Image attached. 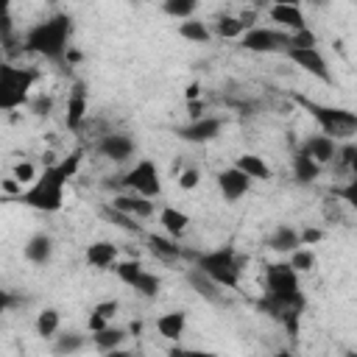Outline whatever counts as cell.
<instances>
[{"mask_svg": "<svg viewBox=\"0 0 357 357\" xmlns=\"http://www.w3.org/2000/svg\"><path fill=\"white\" fill-rule=\"evenodd\" d=\"M176 181H178V187H181V190H195V187L201 184V170H198V167H192V165H190V167H181Z\"/></svg>", "mask_w": 357, "mask_h": 357, "instance_id": "cell-39", "label": "cell"}, {"mask_svg": "<svg viewBox=\"0 0 357 357\" xmlns=\"http://www.w3.org/2000/svg\"><path fill=\"white\" fill-rule=\"evenodd\" d=\"M148 248H151V254H153L156 259H162V262H176L178 257H184L178 240L162 237V234H148Z\"/></svg>", "mask_w": 357, "mask_h": 357, "instance_id": "cell-28", "label": "cell"}, {"mask_svg": "<svg viewBox=\"0 0 357 357\" xmlns=\"http://www.w3.org/2000/svg\"><path fill=\"white\" fill-rule=\"evenodd\" d=\"M287 257H290L287 265H290L296 273H310V271H315V265H318V257H315L312 245H298V248H293Z\"/></svg>", "mask_w": 357, "mask_h": 357, "instance_id": "cell-32", "label": "cell"}, {"mask_svg": "<svg viewBox=\"0 0 357 357\" xmlns=\"http://www.w3.org/2000/svg\"><path fill=\"white\" fill-rule=\"evenodd\" d=\"M245 265H248V257H243L234 245H220V248L195 254V268H201L223 290H237L240 287V276H243Z\"/></svg>", "mask_w": 357, "mask_h": 357, "instance_id": "cell-4", "label": "cell"}, {"mask_svg": "<svg viewBox=\"0 0 357 357\" xmlns=\"http://www.w3.org/2000/svg\"><path fill=\"white\" fill-rule=\"evenodd\" d=\"M245 6H251V8H257V11H265V8L271 6V0H245Z\"/></svg>", "mask_w": 357, "mask_h": 357, "instance_id": "cell-48", "label": "cell"}, {"mask_svg": "<svg viewBox=\"0 0 357 357\" xmlns=\"http://www.w3.org/2000/svg\"><path fill=\"white\" fill-rule=\"evenodd\" d=\"M126 337H128V335H126V329L112 326V324H106V326H103V329H98V332H89L92 346H95L98 351H103V354L117 351V349L123 346V340H126Z\"/></svg>", "mask_w": 357, "mask_h": 357, "instance_id": "cell-24", "label": "cell"}, {"mask_svg": "<svg viewBox=\"0 0 357 357\" xmlns=\"http://www.w3.org/2000/svg\"><path fill=\"white\" fill-rule=\"evenodd\" d=\"M98 215H100L106 223H114V226H117V229H123V231H131V234H142V226L137 223V218H131V215H126V212L114 209L112 204H103V206L98 209Z\"/></svg>", "mask_w": 357, "mask_h": 357, "instance_id": "cell-31", "label": "cell"}, {"mask_svg": "<svg viewBox=\"0 0 357 357\" xmlns=\"http://www.w3.org/2000/svg\"><path fill=\"white\" fill-rule=\"evenodd\" d=\"M53 248H56V245H53V237L45 234V231H36V234L28 237L22 254H25V259H28L31 265H47V262L53 259Z\"/></svg>", "mask_w": 357, "mask_h": 357, "instance_id": "cell-21", "label": "cell"}, {"mask_svg": "<svg viewBox=\"0 0 357 357\" xmlns=\"http://www.w3.org/2000/svg\"><path fill=\"white\" fill-rule=\"evenodd\" d=\"M184 98H187V100H198V98H201V84H198V81H190Z\"/></svg>", "mask_w": 357, "mask_h": 357, "instance_id": "cell-46", "label": "cell"}, {"mask_svg": "<svg viewBox=\"0 0 357 357\" xmlns=\"http://www.w3.org/2000/svg\"><path fill=\"white\" fill-rule=\"evenodd\" d=\"M332 192H335L340 201H346L349 206H357V178H354V176L349 178V184H346V187H335Z\"/></svg>", "mask_w": 357, "mask_h": 357, "instance_id": "cell-41", "label": "cell"}, {"mask_svg": "<svg viewBox=\"0 0 357 357\" xmlns=\"http://www.w3.org/2000/svg\"><path fill=\"white\" fill-rule=\"evenodd\" d=\"M95 151H98L100 156L112 159V162H128V159L134 156V151H137V142H134V137L126 134V131H109V134H103V137L98 139Z\"/></svg>", "mask_w": 357, "mask_h": 357, "instance_id": "cell-12", "label": "cell"}, {"mask_svg": "<svg viewBox=\"0 0 357 357\" xmlns=\"http://www.w3.org/2000/svg\"><path fill=\"white\" fill-rule=\"evenodd\" d=\"M159 223H162V229L167 231V237L178 240V237L187 231V226H190V215L181 212L178 206H162V209H159Z\"/></svg>", "mask_w": 357, "mask_h": 357, "instance_id": "cell-25", "label": "cell"}, {"mask_svg": "<svg viewBox=\"0 0 357 357\" xmlns=\"http://www.w3.org/2000/svg\"><path fill=\"white\" fill-rule=\"evenodd\" d=\"M220 131H223V117L201 114V117L190 120L187 126H178L176 128V137L184 139V142H190V145H204V142H212Z\"/></svg>", "mask_w": 357, "mask_h": 357, "instance_id": "cell-11", "label": "cell"}, {"mask_svg": "<svg viewBox=\"0 0 357 357\" xmlns=\"http://www.w3.org/2000/svg\"><path fill=\"white\" fill-rule=\"evenodd\" d=\"M184 329H187V312L184 310H170V312H162L156 318V332L165 340H181Z\"/></svg>", "mask_w": 357, "mask_h": 357, "instance_id": "cell-23", "label": "cell"}, {"mask_svg": "<svg viewBox=\"0 0 357 357\" xmlns=\"http://www.w3.org/2000/svg\"><path fill=\"white\" fill-rule=\"evenodd\" d=\"M215 181H218V190H220V195H223V201H226V204L240 201V198L251 190V178H248L237 165L223 167V170L215 176Z\"/></svg>", "mask_w": 357, "mask_h": 357, "instance_id": "cell-13", "label": "cell"}, {"mask_svg": "<svg viewBox=\"0 0 357 357\" xmlns=\"http://www.w3.org/2000/svg\"><path fill=\"white\" fill-rule=\"evenodd\" d=\"M184 276H187V284H190L204 301H209V304H223V301H226V298H223V287H220L218 282H212L201 268L192 265Z\"/></svg>", "mask_w": 357, "mask_h": 357, "instance_id": "cell-18", "label": "cell"}, {"mask_svg": "<svg viewBox=\"0 0 357 357\" xmlns=\"http://www.w3.org/2000/svg\"><path fill=\"white\" fill-rule=\"evenodd\" d=\"M81 148L73 151L70 156L59 159V162H47L42 173H36V178L17 192V201L36 209V212H59L64 206V190H67V181L78 173V165H81Z\"/></svg>", "mask_w": 357, "mask_h": 357, "instance_id": "cell-2", "label": "cell"}, {"mask_svg": "<svg viewBox=\"0 0 357 357\" xmlns=\"http://www.w3.org/2000/svg\"><path fill=\"white\" fill-rule=\"evenodd\" d=\"M70 36H73V17L67 11H56L33 22L22 33V50L42 56L45 61H53V64H67Z\"/></svg>", "mask_w": 357, "mask_h": 357, "instance_id": "cell-3", "label": "cell"}, {"mask_svg": "<svg viewBox=\"0 0 357 357\" xmlns=\"http://www.w3.org/2000/svg\"><path fill=\"white\" fill-rule=\"evenodd\" d=\"M304 3H310V6H315V8H324L329 0H304Z\"/></svg>", "mask_w": 357, "mask_h": 357, "instance_id": "cell-51", "label": "cell"}, {"mask_svg": "<svg viewBox=\"0 0 357 357\" xmlns=\"http://www.w3.org/2000/svg\"><path fill=\"white\" fill-rule=\"evenodd\" d=\"M301 273H296L287 262H273L265 268V296L257 301L262 312L282 321L290 335H298V318L307 307V296L301 290Z\"/></svg>", "mask_w": 357, "mask_h": 357, "instance_id": "cell-1", "label": "cell"}, {"mask_svg": "<svg viewBox=\"0 0 357 357\" xmlns=\"http://www.w3.org/2000/svg\"><path fill=\"white\" fill-rule=\"evenodd\" d=\"M324 218L329 220V223H346V215H343V206H340V198L337 195H329V198H324Z\"/></svg>", "mask_w": 357, "mask_h": 357, "instance_id": "cell-38", "label": "cell"}, {"mask_svg": "<svg viewBox=\"0 0 357 357\" xmlns=\"http://www.w3.org/2000/svg\"><path fill=\"white\" fill-rule=\"evenodd\" d=\"M290 170H293V181H296V184H301V187L315 184V181L321 178V173H324V167H321L315 159H310L304 151H298V148L293 151Z\"/></svg>", "mask_w": 357, "mask_h": 357, "instance_id": "cell-19", "label": "cell"}, {"mask_svg": "<svg viewBox=\"0 0 357 357\" xmlns=\"http://www.w3.org/2000/svg\"><path fill=\"white\" fill-rule=\"evenodd\" d=\"M321 240H324V229H318V226H307V229L298 231V243L301 245H315Z\"/></svg>", "mask_w": 357, "mask_h": 357, "instance_id": "cell-42", "label": "cell"}, {"mask_svg": "<svg viewBox=\"0 0 357 357\" xmlns=\"http://www.w3.org/2000/svg\"><path fill=\"white\" fill-rule=\"evenodd\" d=\"M106 324H112V321H106V318H103V315H98L95 310H92V312H89V318H86V329H89V332H98V329H103Z\"/></svg>", "mask_w": 357, "mask_h": 357, "instance_id": "cell-45", "label": "cell"}, {"mask_svg": "<svg viewBox=\"0 0 357 357\" xmlns=\"http://www.w3.org/2000/svg\"><path fill=\"white\" fill-rule=\"evenodd\" d=\"M89 343V337L86 335H81V332H64V335H53V351L56 354H73V351H81L84 346Z\"/></svg>", "mask_w": 357, "mask_h": 357, "instance_id": "cell-33", "label": "cell"}, {"mask_svg": "<svg viewBox=\"0 0 357 357\" xmlns=\"http://www.w3.org/2000/svg\"><path fill=\"white\" fill-rule=\"evenodd\" d=\"M86 112H89L86 86H84V81H75L73 89H70V95H67V114H64L67 128L70 131H78L84 126V120H86Z\"/></svg>", "mask_w": 357, "mask_h": 357, "instance_id": "cell-15", "label": "cell"}, {"mask_svg": "<svg viewBox=\"0 0 357 357\" xmlns=\"http://www.w3.org/2000/svg\"><path fill=\"white\" fill-rule=\"evenodd\" d=\"M265 245L276 254H290L293 248H298V229L290 226V223H279L268 237H265Z\"/></svg>", "mask_w": 357, "mask_h": 357, "instance_id": "cell-22", "label": "cell"}, {"mask_svg": "<svg viewBox=\"0 0 357 357\" xmlns=\"http://www.w3.org/2000/svg\"><path fill=\"white\" fill-rule=\"evenodd\" d=\"M117 254H120V248H117L114 243H109V240H95V243H89V245H86L84 259H86V265H89V268L106 271V268H114Z\"/></svg>", "mask_w": 357, "mask_h": 357, "instance_id": "cell-20", "label": "cell"}, {"mask_svg": "<svg viewBox=\"0 0 357 357\" xmlns=\"http://www.w3.org/2000/svg\"><path fill=\"white\" fill-rule=\"evenodd\" d=\"M14 304H17V296H14L11 290L0 287V318H3V312H8V310H11Z\"/></svg>", "mask_w": 357, "mask_h": 357, "instance_id": "cell-44", "label": "cell"}, {"mask_svg": "<svg viewBox=\"0 0 357 357\" xmlns=\"http://www.w3.org/2000/svg\"><path fill=\"white\" fill-rule=\"evenodd\" d=\"M287 47H318V36H315V31L307 25V28H301V31H293V33H290Z\"/></svg>", "mask_w": 357, "mask_h": 357, "instance_id": "cell-36", "label": "cell"}, {"mask_svg": "<svg viewBox=\"0 0 357 357\" xmlns=\"http://www.w3.org/2000/svg\"><path fill=\"white\" fill-rule=\"evenodd\" d=\"M109 204H112L114 209H120V212H126V215L137 218V220L153 218V212H156V206H153V201H151V198H145V195H137V192H131V190H126V192L114 195Z\"/></svg>", "mask_w": 357, "mask_h": 357, "instance_id": "cell-16", "label": "cell"}, {"mask_svg": "<svg viewBox=\"0 0 357 357\" xmlns=\"http://www.w3.org/2000/svg\"><path fill=\"white\" fill-rule=\"evenodd\" d=\"M92 310H95L98 315H103L106 321H112V318L117 315V310H120V304H117L114 298H106V301H98V304H95Z\"/></svg>", "mask_w": 357, "mask_h": 357, "instance_id": "cell-43", "label": "cell"}, {"mask_svg": "<svg viewBox=\"0 0 357 357\" xmlns=\"http://www.w3.org/2000/svg\"><path fill=\"white\" fill-rule=\"evenodd\" d=\"M134 3H137V0H134Z\"/></svg>", "mask_w": 357, "mask_h": 357, "instance_id": "cell-52", "label": "cell"}, {"mask_svg": "<svg viewBox=\"0 0 357 357\" xmlns=\"http://www.w3.org/2000/svg\"><path fill=\"white\" fill-rule=\"evenodd\" d=\"M11 6H14V0H0V20L11 17Z\"/></svg>", "mask_w": 357, "mask_h": 357, "instance_id": "cell-49", "label": "cell"}, {"mask_svg": "<svg viewBox=\"0 0 357 357\" xmlns=\"http://www.w3.org/2000/svg\"><path fill=\"white\" fill-rule=\"evenodd\" d=\"M198 8V0H162V11L173 20H187Z\"/></svg>", "mask_w": 357, "mask_h": 357, "instance_id": "cell-35", "label": "cell"}, {"mask_svg": "<svg viewBox=\"0 0 357 357\" xmlns=\"http://www.w3.org/2000/svg\"><path fill=\"white\" fill-rule=\"evenodd\" d=\"M28 109H31L36 117H50V112H53V98H50V95H45V92H39V95H31V100H28Z\"/></svg>", "mask_w": 357, "mask_h": 357, "instance_id": "cell-37", "label": "cell"}, {"mask_svg": "<svg viewBox=\"0 0 357 357\" xmlns=\"http://www.w3.org/2000/svg\"><path fill=\"white\" fill-rule=\"evenodd\" d=\"M209 31H212V36H218V39H240V36L245 33V25L240 22L237 14H218L215 22L209 25Z\"/></svg>", "mask_w": 357, "mask_h": 357, "instance_id": "cell-29", "label": "cell"}, {"mask_svg": "<svg viewBox=\"0 0 357 357\" xmlns=\"http://www.w3.org/2000/svg\"><path fill=\"white\" fill-rule=\"evenodd\" d=\"M329 165H335V173L337 176H354V170H357V145H354V139L337 142L335 159Z\"/></svg>", "mask_w": 357, "mask_h": 357, "instance_id": "cell-26", "label": "cell"}, {"mask_svg": "<svg viewBox=\"0 0 357 357\" xmlns=\"http://www.w3.org/2000/svg\"><path fill=\"white\" fill-rule=\"evenodd\" d=\"M36 78L39 73L33 67L0 61V112H14V109L28 106Z\"/></svg>", "mask_w": 357, "mask_h": 357, "instance_id": "cell-6", "label": "cell"}, {"mask_svg": "<svg viewBox=\"0 0 357 357\" xmlns=\"http://www.w3.org/2000/svg\"><path fill=\"white\" fill-rule=\"evenodd\" d=\"M284 56H287L293 64H298L304 73H310L312 78H318V81H324V84H332V81H335V78H332V70H329V61H326V56L321 53V47H287Z\"/></svg>", "mask_w": 357, "mask_h": 357, "instance_id": "cell-10", "label": "cell"}, {"mask_svg": "<svg viewBox=\"0 0 357 357\" xmlns=\"http://www.w3.org/2000/svg\"><path fill=\"white\" fill-rule=\"evenodd\" d=\"M287 39H290V33L282 31V28L254 25L237 42H240L243 50H251V53H284L287 50Z\"/></svg>", "mask_w": 357, "mask_h": 357, "instance_id": "cell-9", "label": "cell"}, {"mask_svg": "<svg viewBox=\"0 0 357 357\" xmlns=\"http://www.w3.org/2000/svg\"><path fill=\"white\" fill-rule=\"evenodd\" d=\"M178 36L192 42V45H206L212 39V31H209V22H201L195 17H187V20H178Z\"/></svg>", "mask_w": 357, "mask_h": 357, "instance_id": "cell-30", "label": "cell"}, {"mask_svg": "<svg viewBox=\"0 0 357 357\" xmlns=\"http://www.w3.org/2000/svg\"><path fill=\"white\" fill-rule=\"evenodd\" d=\"M36 335L39 337H53L56 332H59V326H61V315H59V310L56 307H45L39 315H36Z\"/></svg>", "mask_w": 357, "mask_h": 357, "instance_id": "cell-34", "label": "cell"}, {"mask_svg": "<svg viewBox=\"0 0 357 357\" xmlns=\"http://www.w3.org/2000/svg\"><path fill=\"white\" fill-rule=\"evenodd\" d=\"M234 165L251 178V181H268L273 173H271V167H268V162L259 156V153H240L237 159H234Z\"/></svg>", "mask_w": 357, "mask_h": 357, "instance_id": "cell-27", "label": "cell"}, {"mask_svg": "<svg viewBox=\"0 0 357 357\" xmlns=\"http://www.w3.org/2000/svg\"><path fill=\"white\" fill-rule=\"evenodd\" d=\"M293 100L301 103L310 112V117L318 123L321 134H326V137H332L337 142L354 139V134H357V114L351 109L326 106V103H318V100H310V98H301V95H296Z\"/></svg>", "mask_w": 357, "mask_h": 357, "instance_id": "cell-5", "label": "cell"}, {"mask_svg": "<svg viewBox=\"0 0 357 357\" xmlns=\"http://www.w3.org/2000/svg\"><path fill=\"white\" fill-rule=\"evenodd\" d=\"M187 109H190V120H195V117H201V112H204V100L198 98V100H187Z\"/></svg>", "mask_w": 357, "mask_h": 357, "instance_id": "cell-47", "label": "cell"}, {"mask_svg": "<svg viewBox=\"0 0 357 357\" xmlns=\"http://www.w3.org/2000/svg\"><path fill=\"white\" fill-rule=\"evenodd\" d=\"M298 151H304L310 159H315L321 167H326L332 159H335V151H337V139L326 137V134H310L298 142Z\"/></svg>", "mask_w": 357, "mask_h": 357, "instance_id": "cell-14", "label": "cell"}, {"mask_svg": "<svg viewBox=\"0 0 357 357\" xmlns=\"http://www.w3.org/2000/svg\"><path fill=\"white\" fill-rule=\"evenodd\" d=\"M11 178L20 181V184H31V181L36 178V167H33V162H17L14 170H11Z\"/></svg>", "mask_w": 357, "mask_h": 357, "instance_id": "cell-40", "label": "cell"}, {"mask_svg": "<svg viewBox=\"0 0 357 357\" xmlns=\"http://www.w3.org/2000/svg\"><path fill=\"white\" fill-rule=\"evenodd\" d=\"M120 187H126V190H131V192H137V195H145V198H159L162 195V178H159V167H156V162L153 159H139V162H134V167L126 173V176H120Z\"/></svg>", "mask_w": 357, "mask_h": 357, "instance_id": "cell-7", "label": "cell"}, {"mask_svg": "<svg viewBox=\"0 0 357 357\" xmlns=\"http://www.w3.org/2000/svg\"><path fill=\"white\" fill-rule=\"evenodd\" d=\"M114 273H117V279H120L123 284L134 287L142 298H156V296H159V290H162V279H159L156 273L145 271V268H142V262H137V259L114 262Z\"/></svg>", "mask_w": 357, "mask_h": 357, "instance_id": "cell-8", "label": "cell"}, {"mask_svg": "<svg viewBox=\"0 0 357 357\" xmlns=\"http://www.w3.org/2000/svg\"><path fill=\"white\" fill-rule=\"evenodd\" d=\"M304 0H271V6H301Z\"/></svg>", "mask_w": 357, "mask_h": 357, "instance_id": "cell-50", "label": "cell"}, {"mask_svg": "<svg viewBox=\"0 0 357 357\" xmlns=\"http://www.w3.org/2000/svg\"><path fill=\"white\" fill-rule=\"evenodd\" d=\"M265 11H268L271 22H273L276 28L287 31V33H293V31H301V28H307V17H304L301 6H268Z\"/></svg>", "mask_w": 357, "mask_h": 357, "instance_id": "cell-17", "label": "cell"}]
</instances>
